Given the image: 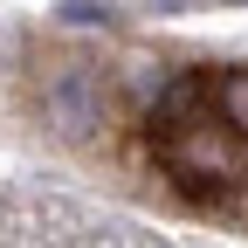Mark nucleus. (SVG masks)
Here are the masks:
<instances>
[{
  "instance_id": "nucleus-1",
  "label": "nucleus",
  "mask_w": 248,
  "mask_h": 248,
  "mask_svg": "<svg viewBox=\"0 0 248 248\" xmlns=\"http://www.w3.org/2000/svg\"><path fill=\"white\" fill-rule=\"evenodd\" d=\"M166 166L179 179H214V186H248V145L241 131L214 117H186L179 131H166Z\"/></svg>"
},
{
  "instance_id": "nucleus-2",
  "label": "nucleus",
  "mask_w": 248,
  "mask_h": 248,
  "mask_svg": "<svg viewBox=\"0 0 248 248\" xmlns=\"http://www.w3.org/2000/svg\"><path fill=\"white\" fill-rule=\"evenodd\" d=\"M90 90H97V76H90V62H69L55 83H48V104L62 110V131L83 138L90 124H97V104H90Z\"/></svg>"
},
{
  "instance_id": "nucleus-3",
  "label": "nucleus",
  "mask_w": 248,
  "mask_h": 248,
  "mask_svg": "<svg viewBox=\"0 0 248 248\" xmlns=\"http://www.w3.org/2000/svg\"><path fill=\"white\" fill-rule=\"evenodd\" d=\"M214 110H221L228 131L248 138V69H221V83H214Z\"/></svg>"
},
{
  "instance_id": "nucleus-4",
  "label": "nucleus",
  "mask_w": 248,
  "mask_h": 248,
  "mask_svg": "<svg viewBox=\"0 0 248 248\" xmlns=\"http://www.w3.org/2000/svg\"><path fill=\"white\" fill-rule=\"evenodd\" d=\"M62 21H110V7H55Z\"/></svg>"
}]
</instances>
